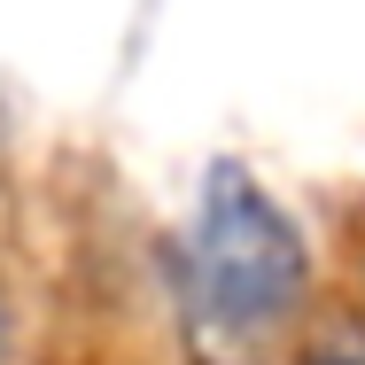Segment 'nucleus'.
<instances>
[{"label": "nucleus", "instance_id": "f257e3e1", "mask_svg": "<svg viewBox=\"0 0 365 365\" xmlns=\"http://www.w3.org/2000/svg\"><path fill=\"white\" fill-rule=\"evenodd\" d=\"M195 295L225 334H272L288 327L311 295V249L295 218L249 179V171H218L195 218Z\"/></svg>", "mask_w": 365, "mask_h": 365}, {"label": "nucleus", "instance_id": "f03ea898", "mask_svg": "<svg viewBox=\"0 0 365 365\" xmlns=\"http://www.w3.org/2000/svg\"><path fill=\"white\" fill-rule=\"evenodd\" d=\"M0 358H8V303H0Z\"/></svg>", "mask_w": 365, "mask_h": 365}]
</instances>
